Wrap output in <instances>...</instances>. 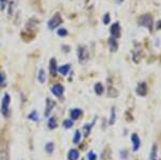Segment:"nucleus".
<instances>
[{"label": "nucleus", "mask_w": 161, "mask_h": 160, "mask_svg": "<svg viewBox=\"0 0 161 160\" xmlns=\"http://www.w3.org/2000/svg\"><path fill=\"white\" fill-rule=\"evenodd\" d=\"M28 118L30 120H33V122H38L39 120V114L37 111H32L30 114L28 115Z\"/></svg>", "instance_id": "nucleus-20"}, {"label": "nucleus", "mask_w": 161, "mask_h": 160, "mask_svg": "<svg viewBox=\"0 0 161 160\" xmlns=\"http://www.w3.org/2000/svg\"><path fill=\"white\" fill-rule=\"evenodd\" d=\"M157 145H153L152 153H150V160L157 159Z\"/></svg>", "instance_id": "nucleus-24"}, {"label": "nucleus", "mask_w": 161, "mask_h": 160, "mask_svg": "<svg viewBox=\"0 0 161 160\" xmlns=\"http://www.w3.org/2000/svg\"><path fill=\"white\" fill-rule=\"evenodd\" d=\"M70 115H71V118L73 120H76L82 116V111L80 109H73L71 112H70Z\"/></svg>", "instance_id": "nucleus-14"}, {"label": "nucleus", "mask_w": 161, "mask_h": 160, "mask_svg": "<svg viewBox=\"0 0 161 160\" xmlns=\"http://www.w3.org/2000/svg\"><path fill=\"white\" fill-rule=\"evenodd\" d=\"M107 96L109 97H117L118 96V93H117V90L115 88H109V93H107Z\"/></svg>", "instance_id": "nucleus-29"}, {"label": "nucleus", "mask_w": 161, "mask_h": 160, "mask_svg": "<svg viewBox=\"0 0 161 160\" xmlns=\"http://www.w3.org/2000/svg\"><path fill=\"white\" fill-rule=\"evenodd\" d=\"M63 127H65L66 129H70V128H72L73 127V120L66 119L65 122H63Z\"/></svg>", "instance_id": "nucleus-25"}, {"label": "nucleus", "mask_w": 161, "mask_h": 160, "mask_svg": "<svg viewBox=\"0 0 161 160\" xmlns=\"http://www.w3.org/2000/svg\"><path fill=\"white\" fill-rule=\"evenodd\" d=\"M50 72L53 76L57 75V72H58V68H57V60L55 58H52L50 61Z\"/></svg>", "instance_id": "nucleus-11"}, {"label": "nucleus", "mask_w": 161, "mask_h": 160, "mask_svg": "<svg viewBox=\"0 0 161 160\" xmlns=\"http://www.w3.org/2000/svg\"><path fill=\"white\" fill-rule=\"evenodd\" d=\"M46 80V73L45 71L43 69H41L40 71H39V74H38V81L40 82L41 84H43L45 82Z\"/></svg>", "instance_id": "nucleus-17"}, {"label": "nucleus", "mask_w": 161, "mask_h": 160, "mask_svg": "<svg viewBox=\"0 0 161 160\" xmlns=\"http://www.w3.org/2000/svg\"><path fill=\"white\" fill-rule=\"evenodd\" d=\"M52 94L56 97H60L63 94V87L59 84H56L52 87Z\"/></svg>", "instance_id": "nucleus-12"}, {"label": "nucleus", "mask_w": 161, "mask_h": 160, "mask_svg": "<svg viewBox=\"0 0 161 160\" xmlns=\"http://www.w3.org/2000/svg\"><path fill=\"white\" fill-rule=\"evenodd\" d=\"M111 23V15H110L109 12H106L105 14L103 15V24L104 25H107V24Z\"/></svg>", "instance_id": "nucleus-26"}, {"label": "nucleus", "mask_w": 161, "mask_h": 160, "mask_svg": "<svg viewBox=\"0 0 161 160\" xmlns=\"http://www.w3.org/2000/svg\"><path fill=\"white\" fill-rule=\"evenodd\" d=\"M95 91H96V94L97 95H102L103 94V91H104V87H103V85H102L101 83H96L95 84Z\"/></svg>", "instance_id": "nucleus-18"}, {"label": "nucleus", "mask_w": 161, "mask_h": 160, "mask_svg": "<svg viewBox=\"0 0 161 160\" xmlns=\"http://www.w3.org/2000/svg\"><path fill=\"white\" fill-rule=\"evenodd\" d=\"M148 91V88H147V84L145 82H141V83L138 84V87H136V94L141 97H144L146 96Z\"/></svg>", "instance_id": "nucleus-8"}, {"label": "nucleus", "mask_w": 161, "mask_h": 160, "mask_svg": "<svg viewBox=\"0 0 161 160\" xmlns=\"http://www.w3.org/2000/svg\"><path fill=\"white\" fill-rule=\"evenodd\" d=\"M121 155V156H123V154H120ZM126 158V151H124V159H125Z\"/></svg>", "instance_id": "nucleus-35"}, {"label": "nucleus", "mask_w": 161, "mask_h": 160, "mask_svg": "<svg viewBox=\"0 0 161 160\" xmlns=\"http://www.w3.org/2000/svg\"><path fill=\"white\" fill-rule=\"evenodd\" d=\"M116 1H117V3H123L125 0H116Z\"/></svg>", "instance_id": "nucleus-34"}, {"label": "nucleus", "mask_w": 161, "mask_h": 160, "mask_svg": "<svg viewBox=\"0 0 161 160\" xmlns=\"http://www.w3.org/2000/svg\"><path fill=\"white\" fill-rule=\"evenodd\" d=\"M57 35L59 36V37H66V36H68V30L65 28H60L57 30Z\"/></svg>", "instance_id": "nucleus-27"}, {"label": "nucleus", "mask_w": 161, "mask_h": 160, "mask_svg": "<svg viewBox=\"0 0 161 160\" xmlns=\"http://www.w3.org/2000/svg\"><path fill=\"white\" fill-rule=\"evenodd\" d=\"M47 126H48L50 129H54V128H56V126H57V120H56V118L55 117H51L50 120H48Z\"/></svg>", "instance_id": "nucleus-21"}, {"label": "nucleus", "mask_w": 161, "mask_h": 160, "mask_svg": "<svg viewBox=\"0 0 161 160\" xmlns=\"http://www.w3.org/2000/svg\"><path fill=\"white\" fill-rule=\"evenodd\" d=\"M156 29H161V21H158L157 24H156Z\"/></svg>", "instance_id": "nucleus-33"}, {"label": "nucleus", "mask_w": 161, "mask_h": 160, "mask_svg": "<svg viewBox=\"0 0 161 160\" xmlns=\"http://www.w3.org/2000/svg\"><path fill=\"white\" fill-rule=\"evenodd\" d=\"M138 23L140 26H143V27L147 28L149 31H153L154 19L150 14H143V15H141L140 17L138 18Z\"/></svg>", "instance_id": "nucleus-1"}, {"label": "nucleus", "mask_w": 161, "mask_h": 160, "mask_svg": "<svg viewBox=\"0 0 161 160\" xmlns=\"http://www.w3.org/2000/svg\"><path fill=\"white\" fill-rule=\"evenodd\" d=\"M54 106H55V102L51 99H46V108H45V112H44V116L45 117H48L52 113Z\"/></svg>", "instance_id": "nucleus-9"}, {"label": "nucleus", "mask_w": 161, "mask_h": 160, "mask_svg": "<svg viewBox=\"0 0 161 160\" xmlns=\"http://www.w3.org/2000/svg\"><path fill=\"white\" fill-rule=\"evenodd\" d=\"M116 120V114H115V109H112V112H111V119H110V125H113Z\"/></svg>", "instance_id": "nucleus-28"}, {"label": "nucleus", "mask_w": 161, "mask_h": 160, "mask_svg": "<svg viewBox=\"0 0 161 160\" xmlns=\"http://www.w3.org/2000/svg\"><path fill=\"white\" fill-rule=\"evenodd\" d=\"M87 157H88V160H97V155L94 152H89Z\"/></svg>", "instance_id": "nucleus-31"}, {"label": "nucleus", "mask_w": 161, "mask_h": 160, "mask_svg": "<svg viewBox=\"0 0 161 160\" xmlns=\"http://www.w3.org/2000/svg\"><path fill=\"white\" fill-rule=\"evenodd\" d=\"M109 46H110L111 52H116L117 48H118V43H117L116 39H114V38L109 39Z\"/></svg>", "instance_id": "nucleus-13"}, {"label": "nucleus", "mask_w": 161, "mask_h": 160, "mask_svg": "<svg viewBox=\"0 0 161 160\" xmlns=\"http://www.w3.org/2000/svg\"><path fill=\"white\" fill-rule=\"evenodd\" d=\"M131 142H132L133 152H136L139 148H140V145H141L140 138L138 137V134H136V133H133V134L131 135Z\"/></svg>", "instance_id": "nucleus-10"}, {"label": "nucleus", "mask_w": 161, "mask_h": 160, "mask_svg": "<svg viewBox=\"0 0 161 160\" xmlns=\"http://www.w3.org/2000/svg\"><path fill=\"white\" fill-rule=\"evenodd\" d=\"M80 157V153L76 149H71L68 154V160H77Z\"/></svg>", "instance_id": "nucleus-15"}, {"label": "nucleus", "mask_w": 161, "mask_h": 160, "mask_svg": "<svg viewBox=\"0 0 161 160\" xmlns=\"http://www.w3.org/2000/svg\"><path fill=\"white\" fill-rule=\"evenodd\" d=\"M120 31H121V28H120V25H119L118 22H115V23L111 26V29H110V33H111L112 38H114V39H117L120 37Z\"/></svg>", "instance_id": "nucleus-7"}, {"label": "nucleus", "mask_w": 161, "mask_h": 160, "mask_svg": "<svg viewBox=\"0 0 161 160\" xmlns=\"http://www.w3.org/2000/svg\"><path fill=\"white\" fill-rule=\"evenodd\" d=\"M70 69H71V66L70 65H65V66H61L58 69V72H59L61 75H67L68 73H69V71H70Z\"/></svg>", "instance_id": "nucleus-16"}, {"label": "nucleus", "mask_w": 161, "mask_h": 160, "mask_svg": "<svg viewBox=\"0 0 161 160\" xmlns=\"http://www.w3.org/2000/svg\"><path fill=\"white\" fill-rule=\"evenodd\" d=\"M54 148H55V146H54V143L52 142L47 143V144L45 145V152H47L48 154H52L54 152Z\"/></svg>", "instance_id": "nucleus-22"}, {"label": "nucleus", "mask_w": 161, "mask_h": 160, "mask_svg": "<svg viewBox=\"0 0 161 160\" xmlns=\"http://www.w3.org/2000/svg\"><path fill=\"white\" fill-rule=\"evenodd\" d=\"M88 51L85 46H79L77 48V57H79V61L80 64H85L86 60L88 59Z\"/></svg>", "instance_id": "nucleus-5"}, {"label": "nucleus", "mask_w": 161, "mask_h": 160, "mask_svg": "<svg viewBox=\"0 0 161 160\" xmlns=\"http://www.w3.org/2000/svg\"><path fill=\"white\" fill-rule=\"evenodd\" d=\"M62 23V18H61V15H60L59 13H55L54 14V16L52 18L48 21L47 23V26H48V29H51V30H54V29H56L58 27V26L60 25V24Z\"/></svg>", "instance_id": "nucleus-2"}, {"label": "nucleus", "mask_w": 161, "mask_h": 160, "mask_svg": "<svg viewBox=\"0 0 161 160\" xmlns=\"http://www.w3.org/2000/svg\"><path fill=\"white\" fill-rule=\"evenodd\" d=\"M154 160H158V159H154Z\"/></svg>", "instance_id": "nucleus-36"}, {"label": "nucleus", "mask_w": 161, "mask_h": 160, "mask_svg": "<svg viewBox=\"0 0 161 160\" xmlns=\"http://www.w3.org/2000/svg\"><path fill=\"white\" fill-rule=\"evenodd\" d=\"M80 139H82V133L80 132V130H76L74 133V137H73V143L74 144H79L80 142Z\"/></svg>", "instance_id": "nucleus-19"}, {"label": "nucleus", "mask_w": 161, "mask_h": 160, "mask_svg": "<svg viewBox=\"0 0 161 160\" xmlns=\"http://www.w3.org/2000/svg\"><path fill=\"white\" fill-rule=\"evenodd\" d=\"M142 56H143V51H142V47H141L140 44L135 43V47H134L133 52H132V59L135 64H139L142 59Z\"/></svg>", "instance_id": "nucleus-4"}, {"label": "nucleus", "mask_w": 161, "mask_h": 160, "mask_svg": "<svg viewBox=\"0 0 161 160\" xmlns=\"http://www.w3.org/2000/svg\"><path fill=\"white\" fill-rule=\"evenodd\" d=\"M94 124H95V122H92L91 124H89V125H85V127H84V134L86 135V137H88V135H89L90 130H91L92 125H94Z\"/></svg>", "instance_id": "nucleus-23"}, {"label": "nucleus", "mask_w": 161, "mask_h": 160, "mask_svg": "<svg viewBox=\"0 0 161 160\" xmlns=\"http://www.w3.org/2000/svg\"><path fill=\"white\" fill-rule=\"evenodd\" d=\"M0 158L1 160H9V147L6 141L0 142Z\"/></svg>", "instance_id": "nucleus-6"}, {"label": "nucleus", "mask_w": 161, "mask_h": 160, "mask_svg": "<svg viewBox=\"0 0 161 160\" xmlns=\"http://www.w3.org/2000/svg\"><path fill=\"white\" fill-rule=\"evenodd\" d=\"M9 105H10V96L8 94H6L3 99H2L1 110H0V112H1V114L4 117H8L9 116Z\"/></svg>", "instance_id": "nucleus-3"}, {"label": "nucleus", "mask_w": 161, "mask_h": 160, "mask_svg": "<svg viewBox=\"0 0 161 160\" xmlns=\"http://www.w3.org/2000/svg\"><path fill=\"white\" fill-rule=\"evenodd\" d=\"M4 84H6V75L4 73H0V87L4 86Z\"/></svg>", "instance_id": "nucleus-30"}, {"label": "nucleus", "mask_w": 161, "mask_h": 160, "mask_svg": "<svg viewBox=\"0 0 161 160\" xmlns=\"http://www.w3.org/2000/svg\"><path fill=\"white\" fill-rule=\"evenodd\" d=\"M7 2H8V0H0V10H1V11H3V10L6 9Z\"/></svg>", "instance_id": "nucleus-32"}]
</instances>
